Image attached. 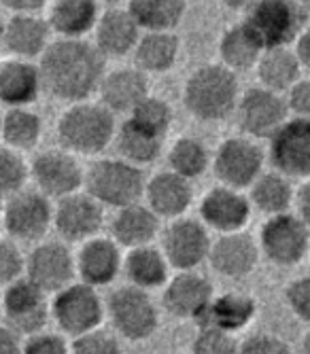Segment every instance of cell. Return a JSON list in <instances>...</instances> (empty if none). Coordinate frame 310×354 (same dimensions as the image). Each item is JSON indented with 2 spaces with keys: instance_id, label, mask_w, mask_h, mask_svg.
Returning <instances> with one entry per match:
<instances>
[{
  "instance_id": "obj_1",
  "label": "cell",
  "mask_w": 310,
  "mask_h": 354,
  "mask_svg": "<svg viewBox=\"0 0 310 354\" xmlns=\"http://www.w3.org/2000/svg\"><path fill=\"white\" fill-rule=\"evenodd\" d=\"M104 53L85 39H55L39 59L43 85L62 102H85L107 75Z\"/></svg>"
},
{
  "instance_id": "obj_2",
  "label": "cell",
  "mask_w": 310,
  "mask_h": 354,
  "mask_svg": "<svg viewBox=\"0 0 310 354\" xmlns=\"http://www.w3.org/2000/svg\"><path fill=\"white\" fill-rule=\"evenodd\" d=\"M238 77L226 64H204L183 85V106L202 123L224 121L236 113L240 100Z\"/></svg>"
},
{
  "instance_id": "obj_3",
  "label": "cell",
  "mask_w": 310,
  "mask_h": 354,
  "mask_svg": "<svg viewBox=\"0 0 310 354\" xmlns=\"http://www.w3.org/2000/svg\"><path fill=\"white\" fill-rule=\"evenodd\" d=\"M119 125L102 102H75L57 119V140L75 155H98L115 142Z\"/></svg>"
},
{
  "instance_id": "obj_4",
  "label": "cell",
  "mask_w": 310,
  "mask_h": 354,
  "mask_svg": "<svg viewBox=\"0 0 310 354\" xmlns=\"http://www.w3.org/2000/svg\"><path fill=\"white\" fill-rule=\"evenodd\" d=\"M147 178L140 166L123 157H104L89 166L85 191H89L102 206L115 210L140 202L145 198Z\"/></svg>"
},
{
  "instance_id": "obj_5",
  "label": "cell",
  "mask_w": 310,
  "mask_h": 354,
  "mask_svg": "<svg viewBox=\"0 0 310 354\" xmlns=\"http://www.w3.org/2000/svg\"><path fill=\"white\" fill-rule=\"evenodd\" d=\"M107 316L113 331L128 342H145L160 327V310L151 291L134 284L119 286L107 297Z\"/></svg>"
},
{
  "instance_id": "obj_6",
  "label": "cell",
  "mask_w": 310,
  "mask_h": 354,
  "mask_svg": "<svg viewBox=\"0 0 310 354\" xmlns=\"http://www.w3.org/2000/svg\"><path fill=\"white\" fill-rule=\"evenodd\" d=\"M266 49L293 47L304 28L310 24L308 13L298 0H259L242 19Z\"/></svg>"
},
{
  "instance_id": "obj_7",
  "label": "cell",
  "mask_w": 310,
  "mask_h": 354,
  "mask_svg": "<svg viewBox=\"0 0 310 354\" xmlns=\"http://www.w3.org/2000/svg\"><path fill=\"white\" fill-rule=\"evenodd\" d=\"M107 316V301H102L96 286L87 282H73L57 291L51 299V318L57 329L79 337L87 331H94L102 325Z\"/></svg>"
},
{
  "instance_id": "obj_8",
  "label": "cell",
  "mask_w": 310,
  "mask_h": 354,
  "mask_svg": "<svg viewBox=\"0 0 310 354\" xmlns=\"http://www.w3.org/2000/svg\"><path fill=\"white\" fill-rule=\"evenodd\" d=\"M259 248L278 268H293L310 254V227L298 212L268 216L259 230Z\"/></svg>"
},
{
  "instance_id": "obj_9",
  "label": "cell",
  "mask_w": 310,
  "mask_h": 354,
  "mask_svg": "<svg viewBox=\"0 0 310 354\" xmlns=\"http://www.w3.org/2000/svg\"><path fill=\"white\" fill-rule=\"evenodd\" d=\"M268 153L257 138L230 136L212 153V172L221 185L249 189L266 172Z\"/></svg>"
},
{
  "instance_id": "obj_10",
  "label": "cell",
  "mask_w": 310,
  "mask_h": 354,
  "mask_svg": "<svg viewBox=\"0 0 310 354\" xmlns=\"http://www.w3.org/2000/svg\"><path fill=\"white\" fill-rule=\"evenodd\" d=\"M55 204L37 187H26L5 198L3 223L9 238L17 242H41L53 227Z\"/></svg>"
},
{
  "instance_id": "obj_11",
  "label": "cell",
  "mask_w": 310,
  "mask_h": 354,
  "mask_svg": "<svg viewBox=\"0 0 310 354\" xmlns=\"http://www.w3.org/2000/svg\"><path fill=\"white\" fill-rule=\"evenodd\" d=\"M43 288L33 282L28 276H21L9 284L3 291V312L5 325L17 331L21 337L37 335L45 331L51 318V304L47 301Z\"/></svg>"
},
{
  "instance_id": "obj_12",
  "label": "cell",
  "mask_w": 310,
  "mask_h": 354,
  "mask_svg": "<svg viewBox=\"0 0 310 354\" xmlns=\"http://www.w3.org/2000/svg\"><path fill=\"white\" fill-rule=\"evenodd\" d=\"M289 113V102L283 93L255 85L242 91L234 115L244 136L270 140L287 123Z\"/></svg>"
},
{
  "instance_id": "obj_13",
  "label": "cell",
  "mask_w": 310,
  "mask_h": 354,
  "mask_svg": "<svg viewBox=\"0 0 310 354\" xmlns=\"http://www.w3.org/2000/svg\"><path fill=\"white\" fill-rule=\"evenodd\" d=\"M160 246L168 257L172 270L190 272L198 270L202 263H208L212 240L204 221L179 216L174 221H168V225L162 230Z\"/></svg>"
},
{
  "instance_id": "obj_14",
  "label": "cell",
  "mask_w": 310,
  "mask_h": 354,
  "mask_svg": "<svg viewBox=\"0 0 310 354\" xmlns=\"http://www.w3.org/2000/svg\"><path fill=\"white\" fill-rule=\"evenodd\" d=\"M30 166L35 187L55 202L85 189L87 170H83L79 157L64 147L41 151Z\"/></svg>"
},
{
  "instance_id": "obj_15",
  "label": "cell",
  "mask_w": 310,
  "mask_h": 354,
  "mask_svg": "<svg viewBox=\"0 0 310 354\" xmlns=\"http://www.w3.org/2000/svg\"><path fill=\"white\" fill-rule=\"evenodd\" d=\"M268 162L289 178H310V119L291 117L270 138Z\"/></svg>"
},
{
  "instance_id": "obj_16",
  "label": "cell",
  "mask_w": 310,
  "mask_h": 354,
  "mask_svg": "<svg viewBox=\"0 0 310 354\" xmlns=\"http://www.w3.org/2000/svg\"><path fill=\"white\" fill-rule=\"evenodd\" d=\"M26 276L37 282L45 293L55 295L62 288L75 282L77 276V254L64 242L41 240L28 252Z\"/></svg>"
},
{
  "instance_id": "obj_17",
  "label": "cell",
  "mask_w": 310,
  "mask_h": 354,
  "mask_svg": "<svg viewBox=\"0 0 310 354\" xmlns=\"http://www.w3.org/2000/svg\"><path fill=\"white\" fill-rule=\"evenodd\" d=\"M104 225V206L89 191H77L55 202L53 230L66 242H85L100 236Z\"/></svg>"
},
{
  "instance_id": "obj_18",
  "label": "cell",
  "mask_w": 310,
  "mask_h": 354,
  "mask_svg": "<svg viewBox=\"0 0 310 354\" xmlns=\"http://www.w3.org/2000/svg\"><path fill=\"white\" fill-rule=\"evenodd\" d=\"M253 204L249 193L228 185H217L204 193L200 202V218L217 234L242 232L251 218Z\"/></svg>"
},
{
  "instance_id": "obj_19",
  "label": "cell",
  "mask_w": 310,
  "mask_h": 354,
  "mask_svg": "<svg viewBox=\"0 0 310 354\" xmlns=\"http://www.w3.org/2000/svg\"><path fill=\"white\" fill-rule=\"evenodd\" d=\"M215 299L212 282L196 270L176 272L162 291V308L179 320H198Z\"/></svg>"
},
{
  "instance_id": "obj_20",
  "label": "cell",
  "mask_w": 310,
  "mask_h": 354,
  "mask_svg": "<svg viewBox=\"0 0 310 354\" xmlns=\"http://www.w3.org/2000/svg\"><path fill=\"white\" fill-rule=\"evenodd\" d=\"M259 254V242H255L244 230L219 234V238L212 240L208 266L228 280H242L257 268Z\"/></svg>"
},
{
  "instance_id": "obj_21",
  "label": "cell",
  "mask_w": 310,
  "mask_h": 354,
  "mask_svg": "<svg viewBox=\"0 0 310 354\" xmlns=\"http://www.w3.org/2000/svg\"><path fill=\"white\" fill-rule=\"evenodd\" d=\"M53 30L47 17L39 13H11L3 26V47L9 57L19 59H41L49 49Z\"/></svg>"
},
{
  "instance_id": "obj_22",
  "label": "cell",
  "mask_w": 310,
  "mask_h": 354,
  "mask_svg": "<svg viewBox=\"0 0 310 354\" xmlns=\"http://www.w3.org/2000/svg\"><path fill=\"white\" fill-rule=\"evenodd\" d=\"M123 257L119 242L111 236H96L81 242L77 252V276L96 288L109 286L123 272Z\"/></svg>"
},
{
  "instance_id": "obj_23",
  "label": "cell",
  "mask_w": 310,
  "mask_h": 354,
  "mask_svg": "<svg viewBox=\"0 0 310 354\" xmlns=\"http://www.w3.org/2000/svg\"><path fill=\"white\" fill-rule=\"evenodd\" d=\"M143 37V28L128 7H107L94 28V45L104 57H123L134 53Z\"/></svg>"
},
{
  "instance_id": "obj_24",
  "label": "cell",
  "mask_w": 310,
  "mask_h": 354,
  "mask_svg": "<svg viewBox=\"0 0 310 354\" xmlns=\"http://www.w3.org/2000/svg\"><path fill=\"white\" fill-rule=\"evenodd\" d=\"M194 202V187L192 180L185 178L172 170H164L153 174L145 187V204L160 218L174 221L185 216Z\"/></svg>"
},
{
  "instance_id": "obj_25",
  "label": "cell",
  "mask_w": 310,
  "mask_h": 354,
  "mask_svg": "<svg viewBox=\"0 0 310 354\" xmlns=\"http://www.w3.org/2000/svg\"><path fill=\"white\" fill-rule=\"evenodd\" d=\"M43 85L41 66L30 59L7 57L0 64V102L5 109L35 104Z\"/></svg>"
},
{
  "instance_id": "obj_26",
  "label": "cell",
  "mask_w": 310,
  "mask_h": 354,
  "mask_svg": "<svg viewBox=\"0 0 310 354\" xmlns=\"http://www.w3.org/2000/svg\"><path fill=\"white\" fill-rule=\"evenodd\" d=\"M98 95L100 102L115 115H130L147 95H151L149 75L138 66H121L115 71H107Z\"/></svg>"
},
{
  "instance_id": "obj_27",
  "label": "cell",
  "mask_w": 310,
  "mask_h": 354,
  "mask_svg": "<svg viewBox=\"0 0 310 354\" xmlns=\"http://www.w3.org/2000/svg\"><path fill=\"white\" fill-rule=\"evenodd\" d=\"M162 218L143 202L119 208L111 218V236L128 250L153 244L155 238L162 236Z\"/></svg>"
},
{
  "instance_id": "obj_28",
  "label": "cell",
  "mask_w": 310,
  "mask_h": 354,
  "mask_svg": "<svg viewBox=\"0 0 310 354\" xmlns=\"http://www.w3.org/2000/svg\"><path fill=\"white\" fill-rule=\"evenodd\" d=\"M98 0H51L47 21L57 39H85L100 19Z\"/></svg>"
},
{
  "instance_id": "obj_29",
  "label": "cell",
  "mask_w": 310,
  "mask_h": 354,
  "mask_svg": "<svg viewBox=\"0 0 310 354\" xmlns=\"http://www.w3.org/2000/svg\"><path fill=\"white\" fill-rule=\"evenodd\" d=\"M170 261L164 254L162 246H138L130 248L123 257V274H126L128 282L145 288V291H153V288H164L170 280Z\"/></svg>"
},
{
  "instance_id": "obj_30",
  "label": "cell",
  "mask_w": 310,
  "mask_h": 354,
  "mask_svg": "<svg viewBox=\"0 0 310 354\" xmlns=\"http://www.w3.org/2000/svg\"><path fill=\"white\" fill-rule=\"evenodd\" d=\"M257 314V304L251 295L230 291L215 295L206 314L198 320V327H219L224 331H242Z\"/></svg>"
},
{
  "instance_id": "obj_31",
  "label": "cell",
  "mask_w": 310,
  "mask_h": 354,
  "mask_svg": "<svg viewBox=\"0 0 310 354\" xmlns=\"http://www.w3.org/2000/svg\"><path fill=\"white\" fill-rule=\"evenodd\" d=\"M266 47L253 35L244 21L230 26L219 39V59L234 73H246L257 68Z\"/></svg>"
},
{
  "instance_id": "obj_32",
  "label": "cell",
  "mask_w": 310,
  "mask_h": 354,
  "mask_svg": "<svg viewBox=\"0 0 310 354\" xmlns=\"http://www.w3.org/2000/svg\"><path fill=\"white\" fill-rule=\"evenodd\" d=\"M181 55V41L174 32H143L134 49V64L147 75H164Z\"/></svg>"
},
{
  "instance_id": "obj_33",
  "label": "cell",
  "mask_w": 310,
  "mask_h": 354,
  "mask_svg": "<svg viewBox=\"0 0 310 354\" xmlns=\"http://www.w3.org/2000/svg\"><path fill=\"white\" fill-rule=\"evenodd\" d=\"M255 71L259 85L287 93L302 79L304 66L293 47H272L264 51Z\"/></svg>"
},
{
  "instance_id": "obj_34",
  "label": "cell",
  "mask_w": 310,
  "mask_h": 354,
  "mask_svg": "<svg viewBox=\"0 0 310 354\" xmlns=\"http://www.w3.org/2000/svg\"><path fill=\"white\" fill-rule=\"evenodd\" d=\"M295 193L298 189H293L291 178L274 168L270 172H264L249 187V198L253 208L266 216L289 212L295 204Z\"/></svg>"
},
{
  "instance_id": "obj_35",
  "label": "cell",
  "mask_w": 310,
  "mask_h": 354,
  "mask_svg": "<svg viewBox=\"0 0 310 354\" xmlns=\"http://www.w3.org/2000/svg\"><path fill=\"white\" fill-rule=\"evenodd\" d=\"M0 134H3V147L19 153L33 151L43 136V119L30 106L5 109Z\"/></svg>"
},
{
  "instance_id": "obj_36",
  "label": "cell",
  "mask_w": 310,
  "mask_h": 354,
  "mask_svg": "<svg viewBox=\"0 0 310 354\" xmlns=\"http://www.w3.org/2000/svg\"><path fill=\"white\" fill-rule=\"evenodd\" d=\"M126 7L143 32H174L188 13V0H128Z\"/></svg>"
},
{
  "instance_id": "obj_37",
  "label": "cell",
  "mask_w": 310,
  "mask_h": 354,
  "mask_svg": "<svg viewBox=\"0 0 310 354\" xmlns=\"http://www.w3.org/2000/svg\"><path fill=\"white\" fill-rule=\"evenodd\" d=\"M115 147L119 151V157L128 159V162L143 168V166L153 164L155 159L160 157V153L164 149V138L145 132L143 127H138L136 123L126 119L117 130Z\"/></svg>"
},
{
  "instance_id": "obj_38",
  "label": "cell",
  "mask_w": 310,
  "mask_h": 354,
  "mask_svg": "<svg viewBox=\"0 0 310 354\" xmlns=\"http://www.w3.org/2000/svg\"><path fill=\"white\" fill-rule=\"evenodd\" d=\"M168 168L185 178L196 180L212 168V153L204 140L196 136H181L170 145Z\"/></svg>"
},
{
  "instance_id": "obj_39",
  "label": "cell",
  "mask_w": 310,
  "mask_h": 354,
  "mask_svg": "<svg viewBox=\"0 0 310 354\" xmlns=\"http://www.w3.org/2000/svg\"><path fill=\"white\" fill-rule=\"evenodd\" d=\"M128 119L132 123H136L138 127H143L145 132L164 138L172 127L174 113L164 98H158V95H147V98L128 115Z\"/></svg>"
},
{
  "instance_id": "obj_40",
  "label": "cell",
  "mask_w": 310,
  "mask_h": 354,
  "mask_svg": "<svg viewBox=\"0 0 310 354\" xmlns=\"http://www.w3.org/2000/svg\"><path fill=\"white\" fill-rule=\"evenodd\" d=\"M30 180H33V166L26 162L24 153L9 147L0 149V189H3V196L9 198L26 189Z\"/></svg>"
},
{
  "instance_id": "obj_41",
  "label": "cell",
  "mask_w": 310,
  "mask_h": 354,
  "mask_svg": "<svg viewBox=\"0 0 310 354\" xmlns=\"http://www.w3.org/2000/svg\"><path fill=\"white\" fill-rule=\"evenodd\" d=\"M240 344L234 333L219 327H198L192 344V354H238Z\"/></svg>"
},
{
  "instance_id": "obj_42",
  "label": "cell",
  "mask_w": 310,
  "mask_h": 354,
  "mask_svg": "<svg viewBox=\"0 0 310 354\" xmlns=\"http://www.w3.org/2000/svg\"><path fill=\"white\" fill-rule=\"evenodd\" d=\"M71 354H121V342L115 331L98 327L79 337H73Z\"/></svg>"
},
{
  "instance_id": "obj_43",
  "label": "cell",
  "mask_w": 310,
  "mask_h": 354,
  "mask_svg": "<svg viewBox=\"0 0 310 354\" xmlns=\"http://www.w3.org/2000/svg\"><path fill=\"white\" fill-rule=\"evenodd\" d=\"M26 266H28V254L21 252L17 240L7 236L3 244H0V278H3V284H9L26 276Z\"/></svg>"
},
{
  "instance_id": "obj_44",
  "label": "cell",
  "mask_w": 310,
  "mask_h": 354,
  "mask_svg": "<svg viewBox=\"0 0 310 354\" xmlns=\"http://www.w3.org/2000/svg\"><path fill=\"white\" fill-rule=\"evenodd\" d=\"M285 301L295 318L310 325V274H304L289 282L285 291Z\"/></svg>"
},
{
  "instance_id": "obj_45",
  "label": "cell",
  "mask_w": 310,
  "mask_h": 354,
  "mask_svg": "<svg viewBox=\"0 0 310 354\" xmlns=\"http://www.w3.org/2000/svg\"><path fill=\"white\" fill-rule=\"evenodd\" d=\"M238 354H293L289 344L272 333H253L240 342Z\"/></svg>"
},
{
  "instance_id": "obj_46",
  "label": "cell",
  "mask_w": 310,
  "mask_h": 354,
  "mask_svg": "<svg viewBox=\"0 0 310 354\" xmlns=\"http://www.w3.org/2000/svg\"><path fill=\"white\" fill-rule=\"evenodd\" d=\"M24 354H71V344L60 333L41 331L26 337Z\"/></svg>"
},
{
  "instance_id": "obj_47",
  "label": "cell",
  "mask_w": 310,
  "mask_h": 354,
  "mask_svg": "<svg viewBox=\"0 0 310 354\" xmlns=\"http://www.w3.org/2000/svg\"><path fill=\"white\" fill-rule=\"evenodd\" d=\"M287 102L293 117L310 119V77H302L289 91H287Z\"/></svg>"
},
{
  "instance_id": "obj_48",
  "label": "cell",
  "mask_w": 310,
  "mask_h": 354,
  "mask_svg": "<svg viewBox=\"0 0 310 354\" xmlns=\"http://www.w3.org/2000/svg\"><path fill=\"white\" fill-rule=\"evenodd\" d=\"M0 354H24L21 335L9 325H3V329H0Z\"/></svg>"
},
{
  "instance_id": "obj_49",
  "label": "cell",
  "mask_w": 310,
  "mask_h": 354,
  "mask_svg": "<svg viewBox=\"0 0 310 354\" xmlns=\"http://www.w3.org/2000/svg\"><path fill=\"white\" fill-rule=\"evenodd\" d=\"M49 5V0H3V7L11 13H39Z\"/></svg>"
},
{
  "instance_id": "obj_50",
  "label": "cell",
  "mask_w": 310,
  "mask_h": 354,
  "mask_svg": "<svg viewBox=\"0 0 310 354\" xmlns=\"http://www.w3.org/2000/svg\"><path fill=\"white\" fill-rule=\"evenodd\" d=\"M295 212L306 221V225L310 227V178L302 180V185L298 187V193H295Z\"/></svg>"
},
{
  "instance_id": "obj_51",
  "label": "cell",
  "mask_w": 310,
  "mask_h": 354,
  "mask_svg": "<svg viewBox=\"0 0 310 354\" xmlns=\"http://www.w3.org/2000/svg\"><path fill=\"white\" fill-rule=\"evenodd\" d=\"M293 49H295V53H298V57L302 62L304 71L310 73V24L304 28V32L300 35V39L295 41Z\"/></svg>"
},
{
  "instance_id": "obj_52",
  "label": "cell",
  "mask_w": 310,
  "mask_h": 354,
  "mask_svg": "<svg viewBox=\"0 0 310 354\" xmlns=\"http://www.w3.org/2000/svg\"><path fill=\"white\" fill-rule=\"evenodd\" d=\"M221 3L230 9V11H236V13H249L259 0H221Z\"/></svg>"
},
{
  "instance_id": "obj_53",
  "label": "cell",
  "mask_w": 310,
  "mask_h": 354,
  "mask_svg": "<svg viewBox=\"0 0 310 354\" xmlns=\"http://www.w3.org/2000/svg\"><path fill=\"white\" fill-rule=\"evenodd\" d=\"M302 354H310V329L302 337Z\"/></svg>"
},
{
  "instance_id": "obj_54",
  "label": "cell",
  "mask_w": 310,
  "mask_h": 354,
  "mask_svg": "<svg viewBox=\"0 0 310 354\" xmlns=\"http://www.w3.org/2000/svg\"><path fill=\"white\" fill-rule=\"evenodd\" d=\"M100 5H104V7H119L123 0H98Z\"/></svg>"
},
{
  "instance_id": "obj_55",
  "label": "cell",
  "mask_w": 310,
  "mask_h": 354,
  "mask_svg": "<svg viewBox=\"0 0 310 354\" xmlns=\"http://www.w3.org/2000/svg\"><path fill=\"white\" fill-rule=\"evenodd\" d=\"M298 3H300V5L304 7V11L310 15V0H298Z\"/></svg>"
},
{
  "instance_id": "obj_56",
  "label": "cell",
  "mask_w": 310,
  "mask_h": 354,
  "mask_svg": "<svg viewBox=\"0 0 310 354\" xmlns=\"http://www.w3.org/2000/svg\"><path fill=\"white\" fill-rule=\"evenodd\" d=\"M308 259H310V254H308Z\"/></svg>"
}]
</instances>
